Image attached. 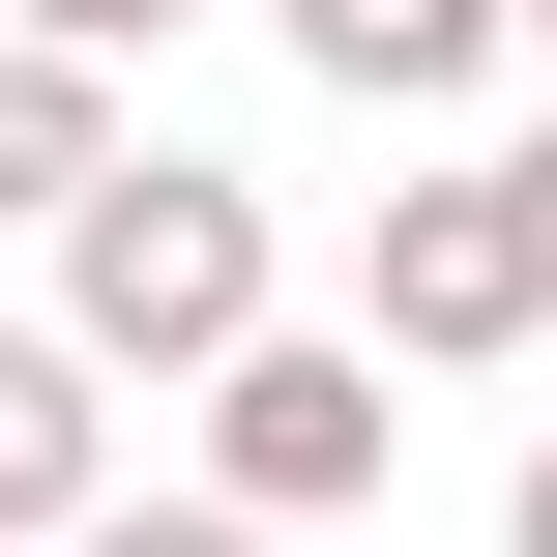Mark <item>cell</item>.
I'll return each instance as SVG.
<instances>
[{"instance_id":"obj_1","label":"cell","mask_w":557,"mask_h":557,"mask_svg":"<svg viewBox=\"0 0 557 557\" xmlns=\"http://www.w3.org/2000/svg\"><path fill=\"white\" fill-rule=\"evenodd\" d=\"M206 352H264V176L117 147L59 206V382H206Z\"/></svg>"},{"instance_id":"obj_2","label":"cell","mask_w":557,"mask_h":557,"mask_svg":"<svg viewBox=\"0 0 557 557\" xmlns=\"http://www.w3.org/2000/svg\"><path fill=\"white\" fill-rule=\"evenodd\" d=\"M529 323H557V147L382 176V235H352V352H529Z\"/></svg>"},{"instance_id":"obj_3","label":"cell","mask_w":557,"mask_h":557,"mask_svg":"<svg viewBox=\"0 0 557 557\" xmlns=\"http://www.w3.org/2000/svg\"><path fill=\"white\" fill-rule=\"evenodd\" d=\"M382 352L352 323H264V352H206V529H323V499H382Z\"/></svg>"},{"instance_id":"obj_4","label":"cell","mask_w":557,"mask_h":557,"mask_svg":"<svg viewBox=\"0 0 557 557\" xmlns=\"http://www.w3.org/2000/svg\"><path fill=\"white\" fill-rule=\"evenodd\" d=\"M117 499V382H59V323H0V557H59Z\"/></svg>"},{"instance_id":"obj_5","label":"cell","mask_w":557,"mask_h":557,"mask_svg":"<svg viewBox=\"0 0 557 557\" xmlns=\"http://www.w3.org/2000/svg\"><path fill=\"white\" fill-rule=\"evenodd\" d=\"M264 29H294V59L352 88V117H441V88L499 59V0H264Z\"/></svg>"},{"instance_id":"obj_6","label":"cell","mask_w":557,"mask_h":557,"mask_svg":"<svg viewBox=\"0 0 557 557\" xmlns=\"http://www.w3.org/2000/svg\"><path fill=\"white\" fill-rule=\"evenodd\" d=\"M88 176H117V88H88V59H29V29H0V206H29V235H59V206H88Z\"/></svg>"},{"instance_id":"obj_7","label":"cell","mask_w":557,"mask_h":557,"mask_svg":"<svg viewBox=\"0 0 557 557\" xmlns=\"http://www.w3.org/2000/svg\"><path fill=\"white\" fill-rule=\"evenodd\" d=\"M59 557H264V529H206V499H88Z\"/></svg>"},{"instance_id":"obj_8","label":"cell","mask_w":557,"mask_h":557,"mask_svg":"<svg viewBox=\"0 0 557 557\" xmlns=\"http://www.w3.org/2000/svg\"><path fill=\"white\" fill-rule=\"evenodd\" d=\"M117 29H206V0H29V59H88V88H117Z\"/></svg>"},{"instance_id":"obj_9","label":"cell","mask_w":557,"mask_h":557,"mask_svg":"<svg viewBox=\"0 0 557 557\" xmlns=\"http://www.w3.org/2000/svg\"><path fill=\"white\" fill-rule=\"evenodd\" d=\"M499 557H557V441H529V499H499Z\"/></svg>"},{"instance_id":"obj_10","label":"cell","mask_w":557,"mask_h":557,"mask_svg":"<svg viewBox=\"0 0 557 557\" xmlns=\"http://www.w3.org/2000/svg\"><path fill=\"white\" fill-rule=\"evenodd\" d=\"M499 29H557V0H499Z\"/></svg>"}]
</instances>
